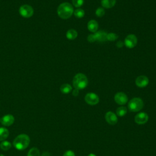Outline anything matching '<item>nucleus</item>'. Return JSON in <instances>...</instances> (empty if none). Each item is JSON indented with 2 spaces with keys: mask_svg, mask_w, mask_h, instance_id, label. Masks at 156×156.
Segmentation results:
<instances>
[{
  "mask_svg": "<svg viewBox=\"0 0 156 156\" xmlns=\"http://www.w3.org/2000/svg\"><path fill=\"white\" fill-rule=\"evenodd\" d=\"M27 156H40V151L37 147H32L29 151Z\"/></svg>",
  "mask_w": 156,
  "mask_h": 156,
  "instance_id": "obj_21",
  "label": "nucleus"
},
{
  "mask_svg": "<svg viewBox=\"0 0 156 156\" xmlns=\"http://www.w3.org/2000/svg\"><path fill=\"white\" fill-rule=\"evenodd\" d=\"M9 135V130L5 127H0V141H4Z\"/></svg>",
  "mask_w": 156,
  "mask_h": 156,
  "instance_id": "obj_16",
  "label": "nucleus"
},
{
  "mask_svg": "<svg viewBox=\"0 0 156 156\" xmlns=\"http://www.w3.org/2000/svg\"><path fill=\"white\" fill-rule=\"evenodd\" d=\"M74 15L77 18H82L85 15V12L83 9H77L76 10H75L73 12Z\"/></svg>",
  "mask_w": 156,
  "mask_h": 156,
  "instance_id": "obj_22",
  "label": "nucleus"
},
{
  "mask_svg": "<svg viewBox=\"0 0 156 156\" xmlns=\"http://www.w3.org/2000/svg\"><path fill=\"white\" fill-rule=\"evenodd\" d=\"M127 112V108L125 107H123V106L118 107L116 110L117 116H118L119 117H122V116H125L126 115Z\"/></svg>",
  "mask_w": 156,
  "mask_h": 156,
  "instance_id": "obj_19",
  "label": "nucleus"
},
{
  "mask_svg": "<svg viewBox=\"0 0 156 156\" xmlns=\"http://www.w3.org/2000/svg\"><path fill=\"white\" fill-rule=\"evenodd\" d=\"M88 156H96V155L94 154H93V153H90V154H89L88 155Z\"/></svg>",
  "mask_w": 156,
  "mask_h": 156,
  "instance_id": "obj_31",
  "label": "nucleus"
},
{
  "mask_svg": "<svg viewBox=\"0 0 156 156\" xmlns=\"http://www.w3.org/2000/svg\"><path fill=\"white\" fill-rule=\"evenodd\" d=\"M96 41H98L99 42H104L107 40V33L103 30H99L96 31L94 33Z\"/></svg>",
  "mask_w": 156,
  "mask_h": 156,
  "instance_id": "obj_13",
  "label": "nucleus"
},
{
  "mask_svg": "<svg viewBox=\"0 0 156 156\" xmlns=\"http://www.w3.org/2000/svg\"><path fill=\"white\" fill-rule=\"evenodd\" d=\"M63 156H75V153L71 150H68L63 154Z\"/></svg>",
  "mask_w": 156,
  "mask_h": 156,
  "instance_id": "obj_27",
  "label": "nucleus"
},
{
  "mask_svg": "<svg viewBox=\"0 0 156 156\" xmlns=\"http://www.w3.org/2000/svg\"><path fill=\"white\" fill-rule=\"evenodd\" d=\"M66 37L68 40H74L77 37V32L74 29H69L66 32Z\"/></svg>",
  "mask_w": 156,
  "mask_h": 156,
  "instance_id": "obj_17",
  "label": "nucleus"
},
{
  "mask_svg": "<svg viewBox=\"0 0 156 156\" xmlns=\"http://www.w3.org/2000/svg\"><path fill=\"white\" fill-rule=\"evenodd\" d=\"M116 0H102L101 5L105 9H110L116 4Z\"/></svg>",
  "mask_w": 156,
  "mask_h": 156,
  "instance_id": "obj_15",
  "label": "nucleus"
},
{
  "mask_svg": "<svg viewBox=\"0 0 156 156\" xmlns=\"http://www.w3.org/2000/svg\"><path fill=\"white\" fill-rule=\"evenodd\" d=\"M98 27H99V25H98V22L94 20H91L90 21H88V24H87V27H88V29L93 32V33H94L96 32V31H98Z\"/></svg>",
  "mask_w": 156,
  "mask_h": 156,
  "instance_id": "obj_14",
  "label": "nucleus"
},
{
  "mask_svg": "<svg viewBox=\"0 0 156 156\" xmlns=\"http://www.w3.org/2000/svg\"><path fill=\"white\" fill-rule=\"evenodd\" d=\"M105 119L107 122L110 125H115L118 122V117L112 111L107 112L105 115Z\"/></svg>",
  "mask_w": 156,
  "mask_h": 156,
  "instance_id": "obj_10",
  "label": "nucleus"
},
{
  "mask_svg": "<svg viewBox=\"0 0 156 156\" xmlns=\"http://www.w3.org/2000/svg\"><path fill=\"white\" fill-rule=\"evenodd\" d=\"M137 44V38L133 34L128 35L124 39V44L127 48L131 49L134 48Z\"/></svg>",
  "mask_w": 156,
  "mask_h": 156,
  "instance_id": "obj_7",
  "label": "nucleus"
},
{
  "mask_svg": "<svg viewBox=\"0 0 156 156\" xmlns=\"http://www.w3.org/2000/svg\"><path fill=\"white\" fill-rule=\"evenodd\" d=\"M149 83V79L146 76H140L136 77L135 80V84L138 87L144 88L146 87Z\"/></svg>",
  "mask_w": 156,
  "mask_h": 156,
  "instance_id": "obj_11",
  "label": "nucleus"
},
{
  "mask_svg": "<svg viewBox=\"0 0 156 156\" xmlns=\"http://www.w3.org/2000/svg\"><path fill=\"white\" fill-rule=\"evenodd\" d=\"M144 106L143 100L140 98H134L130 99L128 103V108L130 111L136 112L141 110Z\"/></svg>",
  "mask_w": 156,
  "mask_h": 156,
  "instance_id": "obj_4",
  "label": "nucleus"
},
{
  "mask_svg": "<svg viewBox=\"0 0 156 156\" xmlns=\"http://www.w3.org/2000/svg\"><path fill=\"white\" fill-rule=\"evenodd\" d=\"M1 124V118H0V124Z\"/></svg>",
  "mask_w": 156,
  "mask_h": 156,
  "instance_id": "obj_33",
  "label": "nucleus"
},
{
  "mask_svg": "<svg viewBox=\"0 0 156 156\" xmlns=\"http://www.w3.org/2000/svg\"><path fill=\"white\" fill-rule=\"evenodd\" d=\"M30 144V138L26 134L18 135L13 141V146L19 151L26 149Z\"/></svg>",
  "mask_w": 156,
  "mask_h": 156,
  "instance_id": "obj_2",
  "label": "nucleus"
},
{
  "mask_svg": "<svg viewBox=\"0 0 156 156\" xmlns=\"http://www.w3.org/2000/svg\"><path fill=\"white\" fill-rule=\"evenodd\" d=\"M95 14L98 17H102L105 15V10L102 7H98L95 11Z\"/></svg>",
  "mask_w": 156,
  "mask_h": 156,
  "instance_id": "obj_24",
  "label": "nucleus"
},
{
  "mask_svg": "<svg viewBox=\"0 0 156 156\" xmlns=\"http://www.w3.org/2000/svg\"><path fill=\"white\" fill-rule=\"evenodd\" d=\"M60 91L63 94H68L72 90L71 86L68 83H64L61 85L60 88Z\"/></svg>",
  "mask_w": 156,
  "mask_h": 156,
  "instance_id": "obj_18",
  "label": "nucleus"
},
{
  "mask_svg": "<svg viewBox=\"0 0 156 156\" xmlns=\"http://www.w3.org/2000/svg\"><path fill=\"white\" fill-rule=\"evenodd\" d=\"M116 46H117V48H122L123 46H124V43L122 41H118L117 43H116Z\"/></svg>",
  "mask_w": 156,
  "mask_h": 156,
  "instance_id": "obj_28",
  "label": "nucleus"
},
{
  "mask_svg": "<svg viewBox=\"0 0 156 156\" xmlns=\"http://www.w3.org/2000/svg\"><path fill=\"white\" fill-rule=\"evenodd\" d=\"M88 79L87 76L82 73L76 74L73 80V85L74 88L83 90L87 87L88 85Z\"/></svg>",
  "mask_w": 156,
  "mask_h": 156,
  "instance_id": "obj_3",
  "label": "nucleus"
},
{
  "mask_svg": "<svg viewBox=\"0 0 156 156\" xmlns=\"http://www.w3.org/2000/svg\"><path fill=\"white\" fill-rule=\"evenodd\" d=\"M134 120L135 122L138 124H144L148 121L149 116L145 112H140L135 115Z\"/></svg>",
  "mask_w": 156,
  "mask_h": 156,
  "instance_id": "obj_9",
  "label": "nucleus"
},
{
  "mask_svg": "<svg viewBox=\"0 0 156 156\" xmlns=\"http://www.w3.org/2000/svg\"><path fill=\"white\" fill-rule=\"evenodd\" d=\"M20 14L24 18H30L34 14V9L29 5H23L19 9Z\"/></svg>",
  "mask_w": 156,
  "mask_h": 156,
  "instance_id": "obj_5",
  "label": "nucleus"
},
{
  "mask_svg": "<svg viewBox=\"0 0 156 156\" xmlns=\"http://www.w3.org/2000/svg\"><path fill=\"white\" fill-rule=\"evenodd\" d=\"M114 100L119 105H124L128 101V98L126 93L123 92H118L114 96Z\"/></svg>",
  "mask_w": 156,
  "mask_h": 156,
  "instance_id": "obj_8",
  "label": "nucleus"
},
{
  "mask_svg": "<svg viewBox=\"0 0 156 156\" xmlns=\"http://www.w3.org/2000/svg\"><path fill=\"white\" fill-rule=\"evenodd\" d=\"M12 147V144L9 141H2L0 143V148L3 151H8Z\"/></svg>",
  "mask_w": 156,
  "mask_h": 156,
  "instance_id": "obj_20",
  "label": "nucleus"
},
{
  "mask_svg": "<svg viewBox=\"0 0 156 156\" xmlns=\"http://www.w3.org/2000/svg\"><path fill=\"white\" fill-rule=\"evenodd\" d=\"M57 15L62 19H68L73 14L74 9L69 2H63L57 8Z\"/></svg>",
  "mask_w": 156,
  "mask_h": 156,
  "instance_id": "obj_1",
  "label": "nucleus"
},
{
  "mask_svg": "<svg viewBox=\"0 0 156 156\" xmlns=\"http://www.w3.org/2000/svg\"><path fill=\"white\" fill-rule=\"evenodd\" d=\"M87 40L88 42L90 43H93L96 41V39H95V37H94V34H90L88 35V37H87Z\"/></svg>",
  "mask_w": 156,
  "mask_h": 156,
  "instance_id": "obj_26",
  "label": "nucleus"
},
{
  "mask_svg": "<svg viewBox=\"0 0 156 156\" xmlns=\"http://www.w3.org/2000/svg\"><path fill=\"white\" fill-rule=\"evenodd\" d=\"M79 90L78 89H74L73 92H72V94L74 96H77L79 95Z\"/></svg>",
  "mask_w": 156,
  "mask_h": 156,
  "instance_id": "obj_29",
  "label": "nucleus"
},
{
  "mask_svg": "<svg viewBox=\"0 0 156 156\" xmlns=\"http://www.w3.org/2000/svg\"><path fill=\"white\" fill-rule=\"evenodd\" d=\"M41 156H50V154L48 152H44L43 154H42V155H41Z\"/></svg>",
  "mask_w": 156,
  "mask_h": 156,
  "instance_id": "obj_30",
  "label": "nucleus"
},
{
  "mask_svg": "<svg viewBox=\"0 0 156 156\" xmlns=\"http://www.w3.org/2000/svg\"><path fill=\"white\" fill-rule=\"evenodd\" d=\"M118 38V35L115 33H108L107 35V40L108 41H115Z\"/></svg>",
  "mask_w": 156,
  "mask_h": 156,
  "instance_id": "obj_23",
  "label": "nucleus"
},
{
  "mask_svg": "<svg viewBox=\"0 0 156 156\" xmlns=\"http://www.w3.org/2000/svg\"><path fill=\"white\" fill-rule=\"evenodd\" d=\"M15 121V118L12 115L7 114L2 116L1 118V124L4 126H10L13 124Z\"/></svg>",
  "mask_w": 156,
  "mask_h": 156,
  "instance_id": "obj_12",
  "label": "nucleus"
},
{
  "mask_svg": "<svg viewBox=\"0 0 156 156\" xmlns=\"http://www.w3.org/2000/svg\"><path fill=\"white\" fill-rule=\"evenodd\" d=\"M0 156H4L3 154H0Z\"/></svg>",
  "mask_w": 156,
  "mask_h": 156,
  "instance_id": "obj_32",
  "label": "nucleus"
},
{
  "mask_svg": "<svg viewBox=\"0 0 156 156\" xmlns=\"http://www.w3.org/2000/svg\"><path fill=\"white\" fill-rule=\"evenodd\" d=\"M84 99H85V101L86 102V103H87L88 104L91 105H96L99 102V96L94 93H88L85 95Z\"/></svg>",
  "mask_w": 156,
  "mask_h": 156,
  "instance_id": "obj_6",
  "label": "nucleus"
},
{
  "mask_svg": "<svg viewBox=\"0 0 156 156\" xmlns=\"http://www.w3.org/2000/svg\"><path fill=\"white\" fill-rule=\"evenodd\" d=\"M73 4L76 7H80L84 2V0H72Z\"/></svg>",
  "mask_w": 156,
  "mask_h": 156,
  "instance_id": "obj_25",
  "label": "nucleus"
}]
</instances>
